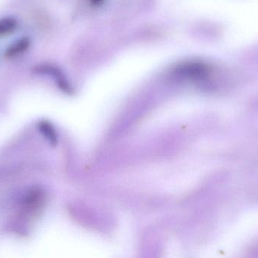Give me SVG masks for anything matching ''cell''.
Masks as SVG:
<instances>
[{"label":"cell","mask_w":258,"mask_h":258,"mask_svg":"<svg viewBox=\"0 0 258 258\" xmlns=\"http://www.w3.org/2000/svg\"><path fill=\"white\" fill-rule=\"evenodd\" d=\"M89 1H90L91 4H92V6H98L102 4L104 0H89Z\"/></svg>","instance_id":"277c9868"},{"label":"cell","mask_w":258,"mask_h":258,"mask_svg":"<svg viewBox=\"0 0 258 258\" xmlns=\"http://www.w3.org/2000/svg\"><path fill=\"white\" fill-rule=\"evenodd\" d=\"M39 127L41 133L49 141L50 143L56 145L57 142V134L52 125L48 121H42L39 123Z\"/></svg>","instance_id":"7a4b0ae2"},{"label":"cell","mask_w":258,"mask_h":258,"mask_svg":"<svg viewBox=\"0 0 258 258\" xmlns=\"http://www.w3.org/2000/svg\"><path fill=\"white\" fill-rule=\"evenodd\" d=\"M30 40L27 38H22L19 40H17L7 48L5 53V56L7 58H12L18 56L26 51L30 46Z\"/></svg>","instance_id":"6da1fadb"},{"label":"cell","mask_w":258,"mask_h":258,"mask_svg":"<svg viewBox=\"0 0 258 258\" xmlns=\"http://www.w3.org/2000/svg\"><path fill=\"white\" fill-rule=\"evenodd\" d=\"M17 26L18 22L14 18H4L0 19V36H6L13 33Z\"/></svg>","instance_id":"3957f363"}]
</instances>
